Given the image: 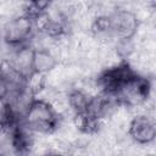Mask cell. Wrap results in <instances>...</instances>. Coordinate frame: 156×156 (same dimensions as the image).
Listing matches in <instances>:
<instances>
[{
	"instance_id": "6da1fadb",
	"label": "cell",
	"mask_w": 156,
	"mask_h": 156,
	"mask_svg": "<svg viewBox=\"0 0 156 156\" xmlns=\"http://www.w3.org/2000/svg\"><path fill=\"white\" fill-rule=\"evenodd\" d=\"M23 117L26 127L34 132L50 133L56 127V112L44 100H33Z\"/></svg>"
},
{
	"instance_id": "277c9868",
	"label": "cell",
	"mask_w": 156,
	"mask_h": 156,
	"mask_svg": "<svg viewBox=\"0 0 156 156\" xmlns=\"http://www.w3.org/2000/svg\"><path fill=\"white\" fill-rule=\"evenodd\" d=\"M110 22V34L121 39H130L138 28V20L135 15L127 10H119L107 16Z\"/></svg>"
},
{
	"instance_id": "8fae6325",
	"label": "cell",
	"mask_w": 156,
	"mask_h": 156,
	"mask_svg": "<svg viewBox=\"0 0 156 156\" xmlns=\"http://www.w3.org/2000/svg\"><path fill=\"white\" fill-rule=\"evenodd\" d=\"M9 94V84L5 78L0 74V98H6Z\"/></svg>"
},
{
	"instance_id": "7a4b0ae2",
	"label": "cell",
	"mask_w": 156,
	"mask_h": 156,
	"mask_svg": "<svg viewBox=\"0 0 156 156\" xmlns=\"http://www.w3.org/2000/svg\"><path fill=\"white\" fill-rule=\"evenodd\" d=\"M149 90L150 85L145 78L138 77L136 74H132L129 78H127L118 85L116 91L112 94V98H115L116 101L135 106L140 105L143 101L146 100Z\"/></svg>"
},
{
	"instance_id": "7c38bea8",
	"label": "cell",
	"mask_w": 156,
	"mask_h": 156,
	"mask_svg": "<svg viewBox=\"0 0 156 156\" xmlns=\"http://www.w3.org/2000/svg\"><path fill=\"white\" fill-rule=\"evenodd\" d=\"M4 127H6V126H5V124H4L2 122H0V133L2 132V129H4Z\"/></svg>"
},
{
	"instance_id": "3957f363",
	"label": "cell",
	"mask_w": 156,
	"mask_h": 156,
	"mask_svg": "<svg viewBox=\"0 0 156 156\" xmlns=\"http://www.w3.org/2000/svg\"><path fill=\"white\" fill-rule=\"evenodd\" d=\"M33 20L28 15H22L11 20L4 28V39L7 44L22 46L33 33Z\"/></svg>"
},
{
	"instance_id": "9c48e42d",
	"label": "cell",
	"mask_w": 156,
	"mask_h": 156,
	"mask_svg": "<svg viewBox=\"0 0 156 156\" xmlns=\"http://www.w3.org/2000/svg\"><path fill=\"white\" fill-rule=\"evenodd\" d=\"M88 101H89V99L80 90H74L68 96V104L76 111V113L77 112H84L87 108Z\"/></svg>"
},
{
	"instance_id": "52a82bcc",
	"label": "cell",
	"mask_w": 156,
	"mask_h": 156,
	"mask_svg": "<svg viewBox=\"0 0 156 156\" xmlns=\"http://www.w3.org/2000/svg\"><path fill=\"white\" fill-rule=\"evenodd\" d=\"M56 66V60L52 56L51 52L48 50H34L33 55V72L43 73L45 74L46 72L51 71Z\"/></svg>"
},
{
	"instance_id": "ba28073f",
	"label": "cell",
	"mask_w": 156,
	"mask_h": 156,
	"mask_svg": "<svg viewBox=\"0 0 156 156\" xmlns=\"http://www.w3.org/2000/svg\"><path fill=\"white\" fill-rule=\"evenodd\" d=\"M44 83H45V74L43 73L32 72L26 78V88L32 95L38 94L44 88Z\"/></svg>"
},
{
	"instance_id": "5b68a950",
	"label": "cell",
	"mask_w": 156,
	"mask_h": 156,
	"mask_svg": "<svg viewBox=\"0 0 156 156\" xmlns=\"http://www.w3.org/2000/svg\"><path fill=\"white\" fill-rule=\"evenodd\" d=\"M129 134L139 144L151 143L156 135L155 123L151 118L146 116H138L130 122Z\"/></svg>"
},
{
	"instance_id": "30bf717a",
	"label": "cell",
	"mask_w": 156,
	"mask_h": 156,
	"mask_svg": "<svg viewBox=\"0 0 156 156\" xmlns=\"http://www.w3.org/2000/svg\"><path fill=\"white\" fill-rule=\"evenodd\" d=\"M13 111L6 98H0V122L5 126H9L12 122Z\"/></svg>"
},
{
	"instance_id": "8992f818",
	"label": "cell",
	"mask_w": 156,
	"mask_h": 156,
	"mask_svg": "<svg viewBox=\"0 0 156 156\" xmlns=\"http://www.w3.org/2000/svg\"><path fill=\"white\" fill-rule=\"evenodd\" d=\"M33 55H34L33 49H30L29 46L22 45L15 52L10 65L13 67V69L18 74L27 78L33 72Z\"/></svg>"
},
{
	"instance_id": "4fadbf2b",
	"label": "cell",
	"mask_w": 156,
	"mask_h": 156,
	"mask_svg": "<svg viewBox=\"0 0 156 156\" xmlns=\"http://www.w3.org/2000/svg\"><path fill=\"white\" fill-rule=\"evenodd\" d=\"M50 156H61V155H50Z\"/></svg>"
}]
</instances>
